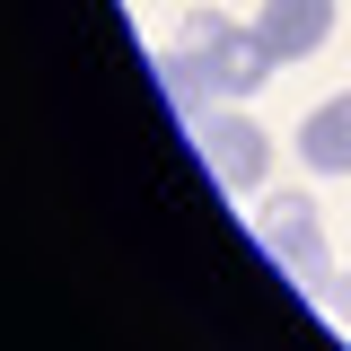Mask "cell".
<instances>
[{"label": "cell", "instance_id": "obj_1", "mask_svg": "<svg viewBox=\"0 0 351 351\" xmlns=\"http://www.w3.org/2000/svg\"><path fill=\"white\" fill-rule=\"evenodd\" d=\"M272 71H281L272 44H263L255 27H228L219 9H193V18L176 27V44L158 53V80H167V97L184 106V114L228 106V97H255Z\"/></svg>", "mask_w": 351, "mask_h": 351}, {"label": "cell", "instance_id": "obj_2", "mask_svg": "<svg viewBox=\"0 0 351 351\" xmlns=\"http://www.w3.org/2000/svg\"><path fill=\"white\" fill-rule=\"evenodd\" d=\"M255 237H263V255L281 263L307 299H325V290H334V255H325V228H316V202H307V193L263 202V211H255Z\"/></svg>", "mask_w": 351, "mask_h": 351}, {"label": "cell", "instance_id": "obj_3", "mask_svg": "<svg viewBox=\"0 0 351 351\" xmlns=\"http://www.w3.org/2000/svg\"><path fill=\"white\" fill-rule=\"evenodd\" d=\"M193 141H202V167H211L228 193H255L263 167H272V141H263L246 114H219V106H202V114H193Z\"/></svg>", "mask_w": 351, "mask_h": 351}, {"label": "cell", "instance_id": "obj_4", "mask_svg": "<svg viewBox=\"0 0 351 351\" xmlns=\"http://www.w3.org/2000/svg\"><path fill=\"white\" fill-rule=\"evenodd\" d=\"M255 36L272 44V62H307L316 44L334 36V0H263Z\"/></svg>", "mask_w": 351, "mask_h": 351}, {"label": "cell", "instance_id": "obj_5", "mask_svg": "<svg viewBox=\"0 0 351 351\" xmlns=\"http://www.w3.org/2000/svg\"><path fill=\"white\" fill-rule=\"evenodd\" d=\"M299 158H307L316 176H351V88H343V97H325V106L299 123Z\"/></svg>", "mask_w": 351, "mask_h": 351}, {"label": "cell", "instance_id": "obj_6", "mask_svg": "<svg viewBox=\"0 0 351 351\" xmlns=\"http://www.w3.org/2000/svg\"><path fill=\"white\" fill-rule=\"evenodd\" d=\"M334 307H343V325H351V281H343V290H334Z\"/></svg>", "mask_w": 351, "mask_h": 351}]
</instances>
